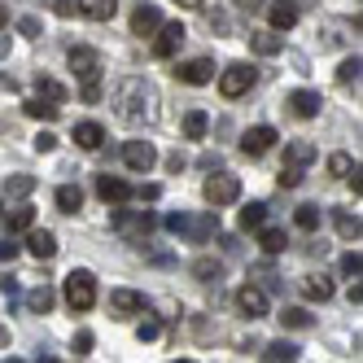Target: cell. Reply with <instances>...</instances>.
Instances as JSON below:
<instances>
[{"label":"cell","instance_id":"6da1fadb","mask_svg":"<svg viewBox=\"0 0 363 363\" xmlns=\"http://www.w3.org/2000/svg\"><path fill=\"white\" fill-rule=\"evenodd\" d=\"M114 114L127 127H153L158 123V88H153L145 74H123L114 84Z\"/></svg>","mask_w":363,"mask_h":363},{"label":"cell","instance_id":"7a4b0ae2","mask_svg":"<svg viewBox=\"0 0 363 363\" xmlns=\"http://www.w3.org/2000/svg\"><path fill=\"white\" fill-rule=\"evenodd\" d=\"M66 62L74 70V79L84 84V101H88V106H96V101H101V70H106L101 53H96V48H88V44H74L70 53H66Z\"/></svg>","mask_w":363,"mask_h":363},{"label":"cell","instance_id":"3957f363","mask_svg":"<svg viewBox=\"0 0 363 363\" xmlns=\"http://www.w3.org/2000/svg\"><path fill=\"white\" fill-rule=\"evenodd\" d=\"M162 228L171 232V237H189L193 245H206L219 232V211H201V215H184V211H175L162 219Z\"/></svg>","mask_w":363,"mask_h":363},{"label":"cell","instance_id":"277c9868","mask_svg":"<svg viewBox=\"0 0 363 363\" xmlns=\"http://www.w3.org/2000/svg\"><path fill=\"white\" fill-rule=\"evenodd\" d=\"M62 294H66V306L84 315V311L96 306V276H92L88 267H74V272L66 276V284H62Z\"/></svg>","mask_w":363,"mask_h":363},{"label":"cell","instance_id":"5b68a950","mask_svg":"<svg viewBox=\"0 0 363 363\" xmlns=\"http://www.w3.org/2000/svg\"><path fill=\"white\" fill-rule=\"evenodd\" d=\"M110 228L118 232V237H127V241H149V232L158 228V215L153 211H114V219H110Z\"/></svg>","mask_w":363,"mask_h":363},{"label":"cell","instance_id":"8992f818","mask_svg":"<svg viewBox=\"0 0 363 363\" xmlns=\"http://www.w3.org/2000/svg\"><path fill=\"white\" fill-rule=\"evenodd\" d=\"M254 79H258V70H254L250 62H232V66L219 70V92H223L228 101H237V96H245V92L254 88Z\"/></svg>","mask_w":363,"mask_h":363},{"label":"cell","instance_id":"52a82bcc","mask_svg":"<svg viewBox=\"0 0 363 363\" xmlns=\"http://www.w3.org/2000/svg\"><path fill=\"white\" fill-rule=\"evenodd\" d=\"M201 197L211 201L215 211H219V206H232V201H241V179L228 175V171H219V175H211V179L201 184Z\"/></svg>","mask_w":363,"mask_h":363},{"label":"cell","instance_id":"ba28073f","mask_svg":"<svg viewBox=\"0 0 363 363\" xmlns=\"http://www.w3.org/2000/svg\"><path fill=\"white\" fill-rule=\"evenodd\" d=\"M184 40H189L184 22H162V27L153 31V57H158V62L175 57V53H179V44H184Z\"/></svg>","mask_w":363,"mask_h":363},{"label":"cell","instance_id":"9c48e42d","mask_svg":"<svg viewBox=\"0 0 363 363\" xmlns=\"http://www.w3.org/2000/svg\"><path fill=\"white\" fill-rule=\"evenodd\" d=\"M123 162H127V171L149 175L153 162H158V149H153L149 140H127V145H123Z\"/></svg>","mask_w":363,"mask_h":363},{"label":"cell","instance_id":"30bf717a","mask_svg":"<svg viewBox=\"0 0 363 363\" xmlns=\"http://www.w3.org/2000/svg\"><path fill=\"white\" fill-rule=\"evenodd\" d=\"M175 79H179V84H193V88H201V84H215V62H211V57L179 62V66H175Z\"/></svg>","mask_w":363,"mask_h":363},{"label":"cell","instance_id":"8fae6325","mask_svg":"<svg viewBox=\"0 0 363 363\" xmlns=\"http://www.w3.org/2000/svg\"><path fill=\"white\" fill-rule=\"evenodd\" d=\"M237 311L245 320H263L267 315V294L258 289V284H241L237 289Z\"/></svg>","mask_w":363,"mask_h":363},{"label":"cell","instance_id":"7c38bea8","mask_svg":"<svg viewBox=\"0 0 363 363\" xmlns=\"http://www.w3.org/2000/svg\"><path fill=\"white\" fill-rule=\"evenodd\" d=\"M276 140H280L276 127H250V132L241 136V153H245V158H263V153H267Z\"/></svg>","mask_w":363,"mask_h":363},{"label":"cell","instance_id":"4fadbf2b","mask_svg":"<svg viewBox=\"0 0 363 363\" xmlns=\"http://www.w3.org/2000/svg\"><path fill=\"white\" fill-rule=\"evenodd\" d=\"M162 27V13L158 9H153V5H145V0H140V5L132 9V35H140V40H149L153 31H158Z\"/></svg>","mask_w":363,"mask_h":363},{"label":"cell","instance_id":"5bb4252c","mask_svg":"<svg viewBox=\"0 0 363 363\" xmlns=\"http://www.w3.org/2000/svg\"><path fill=\"white\" fill-rule=\"evenodd\" d=\"M96 197L123 206L127 197H132V184H127V179H118V175H96Z\"/></svg>","mask_w":363,"mask_h":363},{"label":"cell","instance_id":"9a60e30c","mask_svg":"<svg viewBox=\"0 0 363 363\" xmlns=\"http://www.w3.org/2000/svg\"><path fill=\"white\" fill-rule=\"evenodd\" d=\"M27 250H31V258L48 263V258L57 254V237H53L48 228H31V232H27Z\"/></svg>","mask_w":363,"mask_h":363},{"label":"cell","instance_id":"2e32d148","mask_svg":"<svg viewBox=\"0 0 363 363\" xmlns=\"http://www.w3.org/2000/svg\"><path fill=\"white\" fill-rule=\"evenodd\" d=\"M149 302H145V294H136V289H114L110 294V311L114 315H140Z\"/></svg>","mask_w":363,"mask_h":363},{"label":"cell","instance_id":"e0dca14e","mask_svg":"<svg viewBox=\"0 0 363 363\" xmlns=\"http://www.w3.org/2000/svg\"><path fill=\"white\" fill-rule=\"evenodd\" d=\"M74 145H79V149H88V153H96L101 145H106V127H101V123H74Z\"/></svg>","mask_w":363,"mask_h":363},{"label":"cell","instance_id":"ac0fdd59","mask_svg":"<svg viewBox=\"0 0 363 363\" xmlns=\"http://www.w3.org/2000/svg\"><path fill=\"white\" fill-rule=\"evenodd\" d=\"M320 92H311V88H298V92H289V110L298 114V118H315L320 114Z\"/></svg>","mask_w":363,"mask_h":363},{"label":"cell","instance_id":"d6986e66","mask_svg":"<svg viewBox=\"0 0 363 363\" xmlns=\"http://www.w3.org/2000/svg\"><path fill=\"white\" fill-rule=\"evenodd\" d=\"M74 9L84 18H92V22H110L118 13V0H74Z\"/></svg>","mask_w":363,"mask_h":363},{"label":"cell","instance_id":"ffe728a7","mask_svg":"<svg viewBox=\"0 0 363 363\" xmlns=\"http://www.w3.org/2000/svg\"><path fill=\"white\" fill-rule=\"evenodd\" d=\"M267 18H272V31H289L298 22V5L294 0H276V5H267Z\"/></svg>","mask_w":363,"mask_h":363},{"label":"cell","instance_id":"44dd1931","mask_svg":"<svg viewBox=\"0 0 363 363\" xmlns=\"http://www.w3.org/2000/svg\"><path fill=\"white\" fill-rule=\"evenodd\" d=\"M315 145H311V140H289V145H284V167H311V162H315Z\"/></svg>","mask_w":363,"mask_h":363},{"label":"cell","instance_id":"7402d4cb","mask_svg":"<svg viewBox=\"0 0 363 363\" xmlns=\"http://www.w3.org/2000/svg\"><path fill=\"white\" fill-rule=\"evenodd\" d=\"M35 96H40V101H48V106H57V110H62L70 92H66V84H57V79H48V74H40V79H35Z\"/></svg>","mask_w":363,"mask_h":363},{"label":"cell","instance_id":"603a6c76","mask_svg":"<svg viewBox=\"0 0 363 363\" xmlns=\"http://www.w3.org/2000/svg\"><path fill=\"white\" fill-rule=\"evenodd\" d=\"M302 298H306V302H328V298H333V280H328L324 272H320V276H306V280H302Z\"/></svg>","mask_w":363,"mask_h":363},{"label":"cell","instance_id":"cb8c5ba5","mask_svg":"<svg viewBox=\"0 0 363 363\" xmlns=\"http://www.w3.org/2000/svg\"><path fill=\"white\" fill-rule=\"evenodd\" d=\"M298 346L294 342H284V337H280V342H272V346H263V359H258V363H298Z\"/></svg>","mask_w":363,"mask_h":363},{"label":"cell","instance_id":"d4e9b609","mask_svg":"<svg viewBox=\"0 0 363 363\" xmlns=\"http://www.w3.org/2000/svg\"><path fill=\"white\" fill-rule=\"evenodd\" d=\"M250 48H254L258 57H276L280 48H284V40L276 31H250Z\"/></svg>","mask_w":363,"mask_h":363},{"label":"cell","instance_id":"484cf974","mask_svg":"<svg viewBox=\"0 0 363 363\" xmlns=\"http://www.w3.org/2000/svg\"><path fill=\"white\" fill-rule=\"evenodd\" d=\"M258 245H263V254L267 258H276V254H284V245H289V237H284V228H258Z\"/></svg>","mask_w":363,"mask_h":363},{"label":"cell","instance_id":"4316f807","mask_svg":"<svg viewBox=\"0 0 363 363\" xmlns=\"http://www.w3.org/2000/svg\"><path fill=\"white\" fill-rule=\"evenodd\" d=\"M27 306L35 311V315H48V311L57 306V294H53V284H35V289L27 294Z\"/></svg>","mask_w":363,"mask_h":363},{"label":"cell","instance_id":"83f0119b","mask_svg":"<svg viewBox=\"0 0 363 363\" xmlns=\"http://www.w3.org/2000/svg\"><path fill=\"white\" fill-rule=\"evenodd\" d=\"M333 223H337V237H342V241H359V232H363L359 215H350V211H333Z\"/></svg>","mask_w":363,"mask_h":363},{"label":"cell","instance_id":"f1b7e54d","mask_svg":"<svg viewBox=\"0 0 363 363\" xmlns=\"http://www.w3.org/2000/svg\"><path fill=\"white\" fill-rule=\"evenodd\" d=\"M206 132H211V114H206V110H189L184 114V136L189 140H201Z\"/></svg>","mask_w":363,"mask_h":363},{"label":"cell","instance_id":"f546056e","mask_svg":"<svg viewBox=\"0 0 363 363\" xmlns=\"http://www.w3.org/2000/svg\"><path fill=\"white\" fill-rule=\"evenodd\" d=\"M79 206H84V193H79V184H62V189H57V211H62V215H74Z\"/></svg>","mask_w":363,"mask_h":363},{"label":"cell","instance_id":"4dcf8cb0","mask_svg":"<svg viewBox=\"0 0 363 363\" xmlns=\"http://www.w3.org/2000/svg\"><path fill=\"white\" fill-rule=\"evenodd\" d=\"M263 223H267V206L263 201H250L245 211H241V232H258Z\"/></svg>","mask_w":363,"mask_h":363},{"label":"cell","instance_id":"1f68e13d","mask_svg":"<svg viewBox=\"0 0 363 363\" xmlns=\"http://www.w3.org/2000/svg\"><path fill=\"white\" fill-rule=\"evenodd\" d=\"M201 18H206V27H211L215 35H228L232 31V22H228V13L219 5H201Z\"/></svg>","mask_w":363,"mask_h":363},{"label":"cell","instance_id":"d6a6232c","mask_svg":"<svg viewBox=\"0 0 363 363\" xmlns=\"http://www.w3.org/2000/svg\"><path fill=\"white\" fill-rule=\"evenodd\" d=\"M193 276H197L201 284H215V280L223 276V263H219V258H197V263H193Z\"/></svg>","mask_w":363,"mask_h":363},{"label":"cell","instance_id":"836d02e7","mask_svg":"<svg viewBox=\"0 0 363 363\" xmlns=\"http://www.w3.org/2000/svg\"><path fill=\"white\" fill-rule=\"evenodd\" d=\"M5 228H9V232H31V228H35V211H31V206H18V211H9Z\"/></svg>","mask_w":363,"mask_h":363},{"label":"cell","instance_id":"e575fe53","mask_svg":"<svg viewBox=\"0 0 363 363\" xmlns=\"http://www.w3.org/2000/svg\"><path fill=\"white\" fill-rule=\"evenodd\" d=\"M35 193V175H9L5 179V197H31Z\"/></svg>","mask_w":363,"mask_h":363},{"label":"cell","instance_id":"d590c367","mask_svg":"<svg viewBox=\"0 0 363 363\" xmlns=\"http://www.w3.org/2000/svg\"><path fill=\"white\" fill-rule=\"evenodd\" d=\"M276 320H280L284 328H311V311H306V306H284Z\"/></svg>","mask_w":363,"mask_h":363},{"label":"cell","instance_id":"8d00e7d4","mask_svg":"<svg viewBox=\"0 0 363 363\" xmlns=\"http://www.w3.org/2000/svg\"><path fill=\"white\" fill-rule=\"evenodd\" d=\"M22 110H27V118H44V123H53V118L62 114L57 106H48V101H40V96H31V101H27Z\"/></svg>","mask_w":363,"mask_h":363},{"label":"cell","instance_id":"74e56055","mask_svg":"<svg viewBox=\"0 0 363 363\" xmlns=\"http://www.w3.org/2000/svg\"><path fill=\"white\" fill-rule=\"evenodd\" d=\"M359 70H363V62H359V53H354V57H346L342 66H337V84H342V88H350V84H359Z\"/></svg>","mask_w":363,"mask_h":363},{"label":"cell","instance_id":"f35d334b","mask_svg":"<svg viewBox=\"0 0 363 363\" xmlns=\"http://www.w3.org/2000/svg\"><path fill=\"white\" fill-rule=\"evenodd\" d=\"M294 223H298L302 232H315V228H320V206H298Z\"/></svg>","mask_w":363,"mask_h":363},{"label":"cell","instance_id":"ab89813d","mask_svg":"<svg viewBox=\"0 0 363 363\" xmlns=\"http://www.w3.org/2000/svg\"><path fill=\"white\" fill-rule=\"evenodd\" d=\"M354 171V158H350V153H333V158H328V175H337V179H346Z\"/></svg>","mask_w":363,"mask_h":363},{"label":"cell","instance_id":"60d3db41","mask_svg":"<svg viewBox=\"0 0 363 363\" xmlns=\"http://www.w3.org/2000/svg\"><path fill=\"white\" fill-rule=\"evenodd\" d=\"M254 276L263 280V284H258V289H263V294H267V289H280V276L272 272V263H258V267H254Z\"/></svg>","mask_w":363,"mask_h":363},{"label":"cell","instance_id":"b9f144b4","mask_svg":"<svg viewBox=\"0 0 363 363\" xmlns=\"http://www.w3.org/2000/svg\"><path fill=\"white\" fill-rule=\"evenodd\" d=\"M276 184H280V189H298V184H302V167H280Z\"/></svg>","mask_w":363,"mask_h":363},{"label":"cell","instance_id":"7bdbcfd3","mask_svg":"<svg viewBox=\"0 0 363 363\" xmlns=\"http://www.w3.org/2000/svg\"><path fill=\"white\" fill-rule=\"evenodd\" d=\"M359 267H363V263H359V250H346V254H342V276L359 280Z\"/></svg>","mask_w":363,"mask_h":363},{"label":"cell","instance_id":"ee69618b","mask_svg":"<svg viewBox=\"0 0 363 363\" xmlns=\"http://www.w3.org/2000/svg\"><path fill=\"white\" fill-rule=\"evenodd\" d=\"M158 333H162V324H158V320H140V328H136V337H140V342H153Z\"/></svg>","mask_w":363,"mask_h":363},{"label":"cell","instance_id":"f6af8a7d","mask_svg":"<svg viewBox=\"0 0 363 363\" xmlns=\"http://www.w3.org/2000/svg\"><path fill=\"white\" fill-rule=\"evenodd\" d=\"M18 31H22V35H35V40L44 35V31H40V18H31V13H27V18H18Z\"/></svg>","mask_w":363,"mask_h":363},{"label":"cell","instance_id":"bcb514c9","mask_svg":"<svg viewBox=\"0 0 363 363\" xmlns=\"http://www.w3.org/2000/svg\"><path fill=\"white\" fill-rule=\"evenodd\" d=\"M92 342H96V337H92L88 328H84V333H74V354H88V350H92Z\"/></svg>","mask_w":363,"mask_h":363},{"label":"cell","instance_id":"7dc6e473","mask_svg":"<svg viewBox=\"0 0 363 363\" xmlns=\"http://www.w3.org/2000/svg\"><path fill=\"white\" fill-rule=\"evenodd\" d=\"M13 258H18V241L0 237V263H13Z\"/></svg>","mask_w":363,"mask_h":363},{"label":"cell","instance_id":"c3c4849f","mask_svg":"<svg viewBox=\"0 0 363 363\" xmlns=\"http://www.w3.org/2000/svg\"><path fill=\"white\" fill-rule=\"evenodd\" d=\"M35 149H40V153H53V149H57V136H53V132H40V136H35Z\"/></svg>","mask_w":363,"mask_h":363},{"label":"cell","instance_id":"681fc988","mask_svg":"<svg viewBox=\"0 0 363 363\" xmlns=\"http://www.w3.org/2000/svg\"><path fill=\"white\" fill-rule=\"evenodd\" d=\"M132 197H140V201H158L162 189H158V184H145V189H132Z\"/></svg>","mask_w":363,"mask_h":363},{"label":"cell","instance_id":"f907efd6","mask_svg":"<svg viewBox=\"0 0 363 363\" xmlns=\"http://www.w3.org/2000/svg\"><path fill=\"white\" fill-rule=\"evenodd\" d=\"M167 167H171V171L179 175V171H184V167H189V158H184V153H171V158H167Z\"/></svg>","mask_w":363,"mask_h":363},{"label":"cell","instance_id":"816d5d0a","mask_svg":"<svg viewBox=\"0 0 363 363\" xmlns=\"http://www.w3.org/2000/svg\"><path fill=\"white\" fill-rule=\"evenodd\" d=\"M53 13H62V18H70V13H74V0H53Z\"/></svg>","mask_w":363,"mask_h":363},{"label":"cell","instance_id":"f5cc1de1","mask_svg":"<svg viewBox=\"0 0 363 363\" xmlns=\"http://www.w3.org/2000/svg\"><path fill=\"white\" fill-rule=\"evenodd\" d=\"M263 5H267V0H237V9H245V13H258Z\"/></svg>","mask_w":363,"mask_h":363},{"label":"cell","instance_id":"db71d44e","mask_svg":"<svg viewBox=\"0 0 363 363\" xmlns=\"http://www.w3.org/2000/svg\"><path fill=\"white\" fill-rule=\"evenodd\" d=\"M175 5H184V9H201L206 0H175Z\"/></svg>","mask_w":363,"mask_h":363},{"label":"cell","instance_id":"11a10c76","mask_svg":"<svg viewBox=\"0 0 363 363\" xmlns=\"http://www.w3.org/2000/svg\"><path fill=\"white\" fill-rule=\"evenodd\" d=\"M0 346H9V328L5 324H0Z\"/></svg>","mask_w":363,"mask_h":363},{"label":"cell","instance_id":"9f6ffc18","mask_svg":"<svg viewBox=\"0 0 363 363\" xmlns=\"http://www.w3.org/2000/svg\"><path fill=\"white\" fill-rule=\"evenodd\" d=\"M35 363H57V359H53V354H40V359H35Z\"/></svg>","mask_w":363,"mask_h":363},{"label":"cell","instance_id":"6f0895ef","mask_svg":"<svg viewBox=\"0 0 363 363\" xmlns=\"http://www.w3.org/2000/svg\"><path fill=\"white\" fill-rule=\"evenodd\" d=\"M0 27H5V5H0Z\"/></svg>","mask_w":363,"mask_h":363},{"label":"cell","instance_id":"680465c9","mask_svg":"<svg viewBox=\"0 0 363 363\" xmlns=\"http://www.w3.org/2000/svg\"><path fill=\"white\" fill-rule=\"evenodd\" d=\"M175 363H193V359H175Z\"/></svg>","mask_w":363,"mask_h":363},{"label":"cell","instance_id":"91938a15","mask_svg":"<svg viewBox=\"0 0 363 363\" xmlns=\"http://www.w3.org/2000/svg\"><path fill=\"white\" fill-rule=\"evenodd\" d=\"M5 363H22V359H5Z\"/></svg>","mask_w":363,"mask_h":363},{"label":"cell","instance_id":"94428289","mask_svg":"<svg viewBox=\"0 0 363 363\" xmlns=\"http://www.w3.org/2000/svg\"><path fill=\"white\" fill-rule=\"evenodd\" d=\"M0 219H5V211H0Z\"/></svg>","mask_w":363,"mask_h":363}]
</instances>
